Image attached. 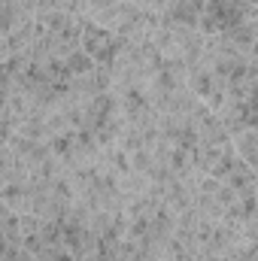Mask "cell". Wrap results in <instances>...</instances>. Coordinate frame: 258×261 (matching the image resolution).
I'll use <instances>...</instances> for the list:
<instances>
[{"instance_id": "cell-1", "label": "cell", "mask_w": 258, "mask_h": 261, "mask_svg": "<svg viewBox=\"0 0 258 261\" xmlns=\"http://www.w3.org/2000/svg\"><path fill=\"white\" fill-rule=\"evenodd\" d=\"M237 200H240V195H237L225 179L207 176L203 186H200V192H197V197H194V206H197L200 216H207V219H213V222H222V219L228 216V210H231Z\"/></svg>"}, {"instance_id": "cell-2", "label": "cell", "mask_w": 258, "mask_h": 261, "mask_svg": "<svg viewBox=\"0 0 258 261\" xmlns=\"http://www.w3.org/2000/svg\"><path fill=\"white\" fill-rule=\"evenodd\" d=\"M9 146L15 149V155H18V161L24 164V170H28V173H34V176H37V173H40V170L52 161V155H55L52 143H43V140H28V137H21V134H15Z\"/></svg>"}, {"instance_id": "cell-3", "label": "cell", "mask_w": 258, "mask_h": 261, "mask_svg": "<svg viewBox=\"0 0 258 261\" xmlns=\"http://www.w3.org/2000/svg\"><path fill=\"white\" fill-rule=\"evenodd\" d=\"M194 143H197V149H213V146L231 143V134L225 130L222 119H219L216 113H210V116H203L200 125L194 128Z\"/></svg>"}, {"instance_id": "cell-4", "label": "cell", "mask_w": 258, "mask_h": 261, "mask_svg": "<svg viewBox=\"0 0 258 261\" xmlns=\"http://www.w3.org/2000/svg\"><path fill=\"white\" fill-rule=\"evenodd\" d=\"M225 182L240 197H249V195H255V189H258V170L252 164H246L243 158H237V164L231 167V173L225 176Z\"/></svg>"}, {"instance_id": "cell-5", "label": "cell", "mask_w": 258, "mask_h": 261, "mask_svg": "<svg viewBox=\"0 0 258 261\" xmlns=\"http://www.w3.org/2000/svg\"><path fill=\"white\" fill-rule=\"evenodd\" d=\"M0 240L3 246H21L24 243V231H21V216L6 210L0 203Z\"/></svg>"}, {"instance_id": "cell-6", "label": "cell", "mask_w": 258, "mask_h": 261, "mask_svg": "<svg viewBox=\"0 0 258 261\" xmlns=\"http://www.w3.org/2000/svg\"><path fill=\"white\" fill-rule=\"evenodd\" d=\"M234 149H237V155L246 164H252L258 170V128H249V130H243L240 137H234Z\"/></svg>"}, {"instance_id": "cell-7", "label": "cell", "mask_w": 258, "mask_h": 261, "mask_svg": "<svg viewBox=\"0 0 258 261\" xmlns=\"http://www.w3.org/2000/svg\"><path fill=\"white\" fill-rule=\"evenodd\" d=\"M64 64H67V70H70V79H73V76L91 73V70L97 67V61H94V58H91L88 52H82V49H79V52H73L70 58H64Z\"/></svg>"}, {"instance_id": "cell-8", "label": "cell", "mask_w": 258, "mask_h": 261, "mask_svg": "<svg viewBox=\"0 0 258 261\" xmlns=\"http://www.w3.org/2000/svg\"><path fill=\"white\" fill-rule=\"evenodd\" d=\"M170 6H173V0H146V3H143V9H149V12H155V15H164Z\"/></svg>"}, {"instance_id": "cell-9", "label": "cell", "mask_w": 258, "mask_h": 261, "mask_svg": "<svg viewBox=\"0 0 258 261\" xmlns=\"http://www.w3.org/2000/svg\"><path fill=\"white\" fill-rule=\"evenodd\" d=\"M128 3H137V6H143V3H146V0H128Z\"/></svg>"}, {"instance_id": "cell-10", "label": "cell", "mask_w": 258, "mask_h": 261, "mask_svg": "<svg viewBox=\"0 0 258 261\" xmlns=\"http://www.w3.org/2000/svg\"><path fill=\"white\" fill-rule=\"evenodd\" d=\"M252 6H255V9H258V0H252Z\"/></svg>"}]
</instances>
